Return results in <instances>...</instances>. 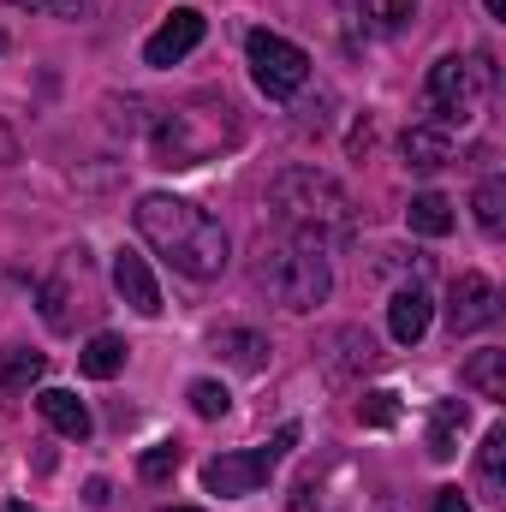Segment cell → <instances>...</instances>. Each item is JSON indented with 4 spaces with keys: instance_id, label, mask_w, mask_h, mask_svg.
Instances as JSON below:
<instances>
[{
    "instance_id": "6da1fadb",
    "label": "cell",
    "mask_w": 506,
    "mask_h": 512,
    "mask_svg": "<svg viewBox=\"0 0 506 512\" xmlns=\"http://www.w3.org/2000/svg\"><path fill=\"white\" fill-rule=\"evenodd\" d=\"M137 233L143 245L161 256L173 274L185 280H215L227 268V233L209 209L185 203V197H167V191H149L137 203Z\"/></svg>"
},
{
    "instance_id": "7a4b0ae2",
    "label": "cell",
    "mask_w": 506,
    "mask_h": 512,
    "mask_svg": "<svg viewBox=\"0 0 506 512\" xmlns=\"http://www.w3.org/2000/svg\"><path fill=\"white\" fill-rule=\"evenodd\" d=\"M268 203H274V215H280L304 245H316V251L352 239V197H346L340 179H328V173H316V167H286V173L268 185Z\"/></svg>"
},
{
    "instance_id": "3957f363",
    "label": "cell",
    "mask_w": 506,
    "mask_h": 512,
    "mask_svg": "<svg viewBox=\"0 0 506 512\" xmlns=\"http://www.w3.org/2000/svg\"><path fill=\"white\" fill-rule=\"evenodd\" d=\"M256 286L280 304V310H316L334 286V268H328V251L304 245V239H286V245H262V262H256Z\"/></svg>"
},
{
    "instance_id": "277c9868",
    "label": "cell",
    "mask_w": 506,
    "mask_h": 512,
    "mask_svg": "<svg viewBox=\"0 0 506 512\" xmlns=\"http://www.w3.org/2000/svg\"><path fill=\"white\" fill-rule=\"evenodd\" d=\"M489 90H495V66H489V54H447V60H435L429 66V108H435V126H471L477 114H483V102H489Z\"/></svg>"
},
{
    "instance_id": "5b68a950",
    "label": "cell",
    "mask_w": 506,
    "mask_h": 512,
    "mask_svg": "<svg viewBox=\"0 0 506 512\" xmlns=\"http://www.w3.org/2000/svg\"><path fill=\"white\" fill-rule=\"evenodd\" d=\"M298 447V423H286L268 447H245V453H221V459H209L203 465V489L209 495H221V501H239V495H256L268 477H274V465L286 459Z\"/></svg>"
},
{
    "instance_id": "8992f818",
    "label": "cell",
    "mask_w": 506,
    "mask_h": 512,
    "mask_svg": "<svg viewBox=\"0 0 506 512\" xmlns=\"http://www.w3.org/2000/svg\"><path fill=\"white\" fill-rule=\"evenodd\" d=\"M245 54H251L256 90L274 96V102H292V96L310 84V54H304L298 42L274 36V30H251V36H245Z\"/></svg>"
},
{
    "instance_id": "52a82bcc",
    "label": "cell",
    "mask_w": 506,
    "mask_h": 512,
    "mask_svg": "<svg viewBox=\"0 0 506 512\" xmlns=\"http://www.w3.org/2000/svg\"><path fill=\"white\" fill-rule=\"evenodd\" d=\"M90 262L84 251H66V262L42 280V322L54 334H78V316H90Z\"/></svg>"
},
{
    "instance_id": "ba28073f",
    "label": "cell",
    "mask_w": 506,
    "mask_h": 512,
    "mask_svg": "<svg viewBox=\"0 0 506 512\" xmlns=\"http://www.w3.org/2000/svg\"><path fill=\"white\" fill-rule=\"evenodd\" d=\"M495 316H501V292H495V280H489V274H459L453 292H447V328H453V340L489 328Z\"/></svg>"
},
{
    "instance_id": "9c48e42d",
    "label": "cell",
    "mask_w": 506,
    "mask_h": 512,
    "mask_svg": "<svg viewBox=\"0 0 506 512\" xmlns=\"http://www.w3.org/2000/svg\"><path fill=\"white\" fill-rule=\"evenodd\" d=\"M203 30H209V24H203V12L179 6V12H173V18H161V30L143 42V60H149V66H179V60L203 42Z\"/></svg>"
},
{
    "instance_id": "30bf717a",
    "label": "cell",
    "mask_w": 506,
    "mask_h": 512,
    "mask_svg": "<svg viewBox=\"0 0 506 512\" xmlns=\"http://www.w3.org/2000/svg\"><path fill=\"white\" fill-rule=\"evenodd\" d=\"M429 316H435V298L411 280V286H399L393 292V304H387V328H393V340L399 346H417L423 334H429Z\"/></svg>"
},
{
    "instance_id": "8fae6325",
    "label": "cell",
    "mask_w": 506,
    "mask_h": 512,
    "mask_svg": "<svg viewBox=\"0 0 506 512\" xmlns=\"http://www.w3.org/2000/svg\"><path fill=\"white\" fill-rule=\"evenodd\" d=\"M114 286H120V298H126L137 316H161V286H155L149 262H143L137 251H120V256H114Z\"/></svg>"
},
{
    "instance_id": "7c38bea8",
    "label": "cell",
    "mask_w": 506,
    "mask_h": 512,
    "mask_svg": "<svg viewBox=\"0 0 506 512\" xmlns=\"http://www.w3.org/2000/svg\"><path fill=\"white\" fill-rule=\"evenodd\" d=\"M36 411L48 417L54 435H66V441H90V411H84L78 393H66V387H42V393H36Z\"/></svg>"
},
{
    "instance_id": "4fadbf2b",
    "label": "cell",
    "mask_w": 506,
    "mask_h": 512,
    "mask_svg": "<svg viewBox=\"0 0 506 512\" xmlns=\"http://www.w3.org/2000/svg\"><path fill=\"white\" fill-rule=\"evenodd\" d=\"M340 6H346V18H352L358 30H370V36H393V30H405L411 12H417V0H340Z\"/></svg>"
},
{
    "instance_id": "5bb4252c",
    "label": "cell",
    "mask_w": 506,
    "mask_h": 512,
    "mask_svg": "<svg viewBox=\"0 0 506 512\" xmlns=\"http://www.w3.org/2000/svg\"><path fill=\"white\" fill-rule=\"evenodd\" d=\"M215 352H221L233 370L256 376V370L268 364V334H256V328H221V334H215Z\"/></svg>"
},
{
    "instance_id": "9a60e30c",
    "label": "cell",
    "mask_w": 506,
    "mask_h": 512,
    "mask_svg": "<svg viewBox=\"0 0 506 512\" xmlns=\"http://www.w3.org/2000/svg\"><path fill=\"white\" fill-rule=\"evenodd\" d=\"M459 435H465V399H441L429 411V459H453L459 453Z\"/></svg>"
},
{
    "instance_id": "2e32d148",
    "label": "cell",
    "mask_w": 506,
    "mask_h": 512,
    "mask_svg": "<svg viewBox=\"0 0 506 512\" xmlns=\"http://www.w3.org/2000/svg\"><path fill=\"white\" fill-rule=\"evenodd\" d=\"M78 370H84L90 382H114V376L126 370V340H120V334H90V346L78 352Z\"/></svg>"
},
{
    "instance_id": "e0dca14e",
    "label": "cell",
    "mask_w": 506,
    "mask_h": 512,
    "mask_svg": "<svg viewBox=\"0 0 506 512\" xmlns=\"http://www.w3.org/2000/svg\"><path fill=\"white\" fill-rule=\"evenodd\" d=\"M399 149H405V161H411V167H441V161H453V131L429 120V126L405 131V143H399Z\"/></svg>"
},
{
    "instance_id": "ac0fdd59",
    "label": "cell",
    "mask_w": 506,
    "mask_h": 512,
    "mask_svg": "<svg viewBox=\"0 0 506 512\" xmlns=\"http://www.w3.org/2000/svg\"><path fill=\"white\" fill-rule=\"evenodd\" d=\"M405 221H411V233H423V239H447V233H453V203H447L441 191H423V197H411Z\"/></svg>"
},
{
    "instance_id": "d6986e66",
    "label": "cell",
    "mask_w": 506,
    "mask_h": 512,
    "mask_svg": "<svg viewBox=\"0 0 506 512\" xmlns=\"http://www.w3.org/2000/svg\"><path fill=\"white\" fill-rule=\"evenodd\" d=\"M376 358H381V352H376V340H370L364 328H340V334H334V358H328V376H352L358 364L370 370Z\"/></svg>"
},
{
    "instance_id": "ffe728a7",
    "label": "cell",
    "mask_w": 506,
    "mask_h": 512,
    "mask_svg": "<svg viewBox=\"0 0 506 512\" xmlns=\"http://www.w3.org/2000/svg\"><path fill=\"white\" fill-rule=\"evenodd\" d=\"M42 376H48V358L42 352H24V346H6L0 352V387L18 393V387H36Z\"/></svg>"
},
{
    "instance_id": "44dd1931",
    "label": "cell",
    "mask_w": 506,
    "mask_h": 512,
    "mask_svg": "<svg viewBox=\"0 0 506 512\" xmlns=\"http://www.w3.org/2000/svg\"><path fill=\"white\" fill-rule=\"evenodd\" d=\"M471 209H477V227H483L489 239H501V227H506V179H501V173H489V179L477 185Z\"/></svg>"
},
{
    "instance_id": "7402d4cb",
    "label": "cell",
    "mask_w": 506,
    "mask_h": 512,
    "mask_svg": "<svg viewBox=\"0 0 506 512\" xmlns=\"http://www.w3.org/2000/svg\"><path fill=\"white\" fill-rule=\"evenodd\" d=\"M477 477H483L489 501H501V495H506V429H489V435H483V453H477Z\"/></svg>"
},
{
    "instance_id": "603a6c76",
    "label": "cell",
    "mask_w": 506,
    "mask_h": 512,
    "mask_svg": "<svg viewBox=\"0 0 506 512\" xmlns=\"http://www.w3.org/2000/svg\"><path fill=\"white\" fill-rule=\"evenodd\" d=\"M465 387H477L483 399H506V352H477L465 364Z\"/></svg>"
},
{
    "instance_id": "cb8c5ba5",
    "label": "cell",
    "mask_w": 506,
    "mask_h": 512,
    "mask_svg": "<svg viewBox=\"0 0 506 512\" xmlns=\"http://www.w3.org/2000/svg\"><path fill=\"white\" fill-rule=\"evenodd\" d=\"M137 471H143V483H167V477L179 471V441H155V447L137 459Z\"/></svg>"
},
{
    "instance_id": "d4e9b609",
    "label": "cell",
    "mask_w": 506,
    "mask_h": 512,
    "mask_svg": "<svg viewBox=\"0 0 506 512\" xmlns=\"http://www.w3.org/2000/svg\"><path fill=\"white\" fill-rule=\"evenodd\" d=\"M227 405H233V393L221 382H191V411L197 417H227Z\"/></svg>"
},
{
    "instance_id": "484cf974",
    "label": "cell",
    "mask_w": 506,
    "mask_h": 512,
    "mask_svg": "<svg viewBox=\"0 0 506 512\" xmlns=\"http://www.w3.org/2000/svg\"><path fill=\"white\" fill-rule=\"evenodd\" d=\"M393 417H399V399H393V393H364V399H358V423H370V429H387Z\"/></svg>"
},
{
    "instance_id": "4316f807",
    "label": "cell",
    "mask_w": 506,
    "mask_h": 512,
    "mask_svg": "<svg viewBox=\"0 0 506 512\" xmlns=\"http://www.w3.org/2000/svg\"><path fill=\"white\" fill-rule=\"evenodd\" d=\"M12 6H30V12H54V18H84L96 0H12Z\"/></svg>"
},
{
    "instance_id": "83f0119b",
    "label": "cell",
    "mask_w": 506,
    "mask_h": 512,
    "mask_svg": "<svg viewBox=\"0 0 506 512\" xmlns=\"http://www.w3.org/2000/svg\"><path fill=\"white\" fill-rule=\"evenodd\" d=\"M435 512H471V501H465L459 489H441V495H435Z\"/></svg>"
},
{
    "instance_id": "f1b7e54d",
    "label": "cell",
    "mask_w": 506,
    "mask_h": 512,
    "mask_svg": "<svg viewBox=\"0 0 506 512\" xmlns=\"http://www.w3.org/2000/svg\"><path fill=\"white\" fill-rule=\"evenodd\" d=\"M483 6H489V12H495V18H506V0H483Z\"/></svg>"
},
{
    "instance_id": "f546056e",
    "label": "cell",
    "mask_w": 506,
    "mask_h": 512,
    "mask_svg": "<svg viewBox=\"0 0 506 512\" xmlns=\"http://www.w3.org/2000/svg\"><path fill=\"white\" fill-rule=\"evenodd\" d=\"M6 512H36L30 501H6Z\"/></svg>"
},
{
    "instance_id": "4dcf8cb0",
    "label": "cell",
    "mask_w": 506,
    "mask_h": 512,
    "mask_svg": "<svg viewBox=\"0 0 506 512\" xmlns=\"http://www.w3.org/2000/svg\"><path fill=\"white\" fill-rule=\"evenodd\" d=\"M167 512H197V507H167Z\"/></svg>"
},
{
    "instance_id": "1f68e13d",
    "label": "cell",
    "mask_w": 506,
    "mask_h": 512,
    "mask_svg": "<svg viewBox=\"0 0 506 512\" xmlns=\"http://www.w3.org/2000/svg\"><path fill=\"white\" fill-rule=\"evenodd\" d=\"M0 48H6V36H0Z\"/></svg>"
}]
</instances>
